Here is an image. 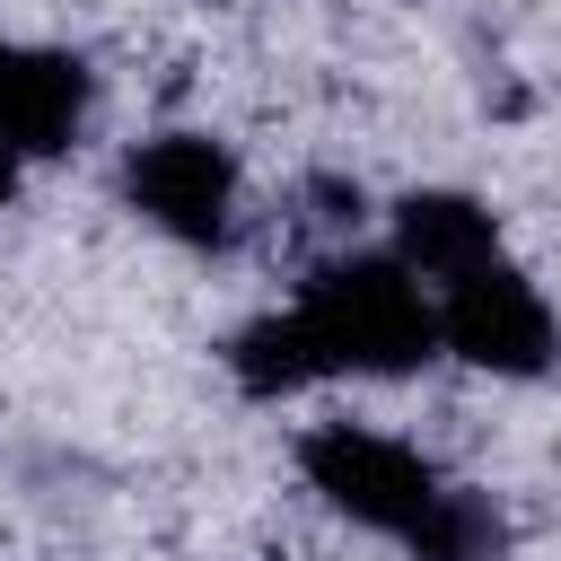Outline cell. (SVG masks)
<instances>
[{"instance_id": "obj_9", "label": "cell", "mask_w": 561, "mask_h": 561, "mask_svg": "<svg viewBox=\"0 0 561 561\" xmlns=\"http://www.w3.org/2000/svg\"><path fill=\"white\" fill-rule=\"evenodd\" d=\"M9 193H18V149L0 140V202H9Z\"/></svg>"}, {"instance_id": "obj_6", "label": "cell", "mask_w": 561, "mask_h": 561, "mask_svg": "<svg viewBox=\"0 0 561 561\" xmlns=\"http://www.w3.org/2000/svg\"><path fill=\"white\" fill-rule=\"evenodd\" d=\"M394 237H403V263H421V272H438V280H465V272L500 263V228H491V210L465 202V193H412V202L394 210Z\"/></svg>"}, {"instance_id": "obj_8", "label": "cell", "mask_w": 561, "mask_h": 561, "mask_svg": "<svg viewBox=\"0 0 561 561\" xmlns=\"http://www.w3.org/2000/svg\"><path fill=\"white\" fill-rule=\"evenodd\" d=\"M412 561H500L508 552V526L491 500H465V491H438V508L403 535Z\"/></svg>"}, {"instance_id": "obj_1", "label": "cell", "mask_w": 561, "mask_h": 561, "mask_svg": "<svg viewBox=\"0 0 561 561\" xmlns=\"http://www.w3.org/2000/svg\"><path fill=\"white\" fill-rule=\"evenodd\" d=\"M324 368H359V377H403L430 359L438 342V316L421 307V289L403 280V263H377V254H351V263H324L298 298Z\"/></svg>"}, {"instance_id": "obj_7", "label": "cell", "mask_w": 561, "mask_h": 561, "mask_svg": "<svg viewBox=\"0 0 561 561\" xmlns=\"http://www.w3.org/2000/svg\"><path fill=\"white\" fill-rule=\"evenodd\" d=\"M228 368H237V386H245V394H298L307 377H324V351H316L307 316L289 307V316L245 324V333L228 342Z\"/></svg>"}, {"instance_id": "obj_2", "label": "cell", "mask_w": 561, "mask_h": 561, "mask_svg": "<svg viewBox=\"0 0 561 561\" xmlns=\"http://www.w3.org/2000/svg\"><path fill=\"white\" fill-rule=\"evenodd\" d=\"M298 473H307L342 517H359V526H377V535H412V526L438 508V491H447L403 438H377V430H359V421L307 430V438H298Z\"/></svg>"}, {"instance_id": "obj_3", "label": "cell", "mask_w": 561, "mask_h": 561, "mask_svg": "<svg viewBox=\"0 0 561 561\" xmlns=\"http://www.w3.org/2000/svg\"><path fill=\"white\" fill-rule=\"evenodd\" d=\"M123 193H131V210L158 219L167 237L219 245V237H228V202H237V167H228V149L202 140V131H158V140L131 149Z\"/></svg>"}, {"instance_id": "obj_4", "label": "cell", "mask_w": 561, "mask_h": 561, "mask_svg": "<svg viewBox=\"0 0 561 561\" xmlns=\"http://www.w3.org/2000/svg\"><path fill=\"white\" fill-rule=\"evenodd\" d=\"M438 333L456 359L491 368V377H535L552 359V316L543 298L508 272V263H482L465 280H447V307H438Z\"/></svg>"}, {"instance_id": "obj_5", "label": "cell", "mask_w": 561, "mask_h": 561, "mask_svg": "<svg viewBox=\"0 0 561 561\" xmlns=\"http://www.w3.org/2000/svg\"><path fill=\"white\" fill-rule=\"evenodd\" d=\"M88 114V70L70 53H35V44H0V140L26 158L70 149Z\"/></svg>"}]
</instances>
